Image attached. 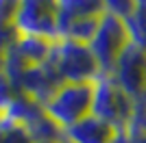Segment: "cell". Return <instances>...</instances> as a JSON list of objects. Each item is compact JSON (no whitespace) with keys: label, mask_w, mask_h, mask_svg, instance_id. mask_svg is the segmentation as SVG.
<instances>
[{"label":"cell","mask_w":146,"mask_h":143,"mask_svg":"<svg viewBox=\"0 0 146 143\" xmlns=\"http://www.w3.org/2000/svg\"><path fill=\"white\" fill-rule=\"evenodd\" d=\"M48 65L59 83H94L100 74L90 46L70 39L52 41Z\"/></svg>","instance_id":"obj_1"},{"label":"cell","mask_w":146,"mask_h":143,"mask_svg":"<svg viewBox=\"0 0 146 143\" xmlns=\"http://www.w3.org/2000/svg\"><path fill=\"white\" fill-rule=\"evenodd\" d=\"M44 111L61 130L92 113V83H61L46 102Z\"/></svg>","instance_id":"obj_2"},{"label":"cell","mask_w":146,"mask_h":143,"mask_svg":"<svg viewBox=\"0 0 146 143\" xmlns=\"http://www.w3.org/2000/svg\"><path fill=\"white\" fill-rule=\"evenodd\" d=\"M133 113V100L118 87L109 74H98L92 83V115L107 121L116 130H124Z\"/></svg>","instance_id":"obj_3"},{"label":"cell","mask_w":146,"mask_h":143,"mask_svg":"<svg viewBox=\"0 0 146 143\" xmlns=\"http://www.w3.org/2000/svg\"><path fill=\"white\" fill-rule=\"evenodd\" d=\"M87 46L100 67V74H109L111 67L116 65V61L120 59V54L129 46L124 22L118 18H111V15H100L96 33Z\"/></svg>","instance_id":"obj_4"},{"label":"cell","mask_w":146,"mask_h":143,"mask_svg":"<svg viewBox=\"0 0 146 143\" xmlns=\"http://www.w3.org/2000/svg\"><path fill=\"white\" fill-rule=\"evenodd\" d=\"M18 35L57 39V5L55 0H22L15 18Z\"/></svg>","instance_id":"obj_5"},{"label":"cell","mask_w":146,"mask_h":143,"mask_svg":"<svg viewBox=\"0 0 146 143\" xmlns=\"http://www.w3.org/2000/svg\"><path fill=\"white\" fill-rule=\"evenodd\" d=\"M109 76L118 83L124 93L135 100L146 93V50L129 43L127 50L120 54L116 65L111 67Z\"/></svg>","instance_id":"obj_6"},{"label":"cell","mask_w":146,"mask_h":143,"mask_svg":"<svg viewBox=\"0 0 146 143\" xmlns=\"http://www.w3.org/2000/svg\"><path fill=\"white\" fill-rule=\"evenodd\" d=\"M15 85H18L20 93H24V95H29V98H33V100H37L39 104H44V102L50 98V93H52L61 83L57 80V76L52 74L48 61H46L42 65L26 67Z\"/></svg>","instance_id":"obj_7"},{"label":"cell","mask_w":146,"mask_h":143,"mask_svg":"<svg viewBox=\"0 0 146 143\" xmlns=\"http://www.w3.org/2000/svg\"><path fill=\"white\" fill-rule=\"evenodd\" d=\"M116 128L107 121L98 119L96 115H87L68 130H63V139L70 143H111L116 137Z\"/></svg>","instance_id":"obj_8"},{"label":"cell","mask_w":146,"mask_h":143,"mask_svg":"<svg viewBox=\"0 0 146 143\" xmlns=\"http://www.w3.org/2000/svg\"><path fill=\"white\" fill-rule=\"evenodd\" d=\"M50 48H52V41H50V39L18 35V39L13 41V46L7 48V52L11 54L18 63H22L24 67H31V65H42V63H46L48 56H50Z\"/></svg>","instance_id":"obj_9"},{"label":"cell","mask_w":146,"mask_h":143,"mask_svg":"<svg viewBox=\"0 0 146 143\" xmlns=\"http://www.w3.org/2000/svg\"><path fill=\"white\" fill-rule=\"evenodd\" d=\"M55 5H57V35H59L61 26H66L70 22L103 15L100 0H55Z\"/></svg>","instance_id":"obj_10"},{"label":"cell","mask_w":146,"mask_h":143,"mask_svg":"<svg viewBox=\"0 0 146 143\" xmlns=\"http://www.w3.org/2000/svg\"><path fill=\"white\" fill-rule=\"evenodd\" d=\"M39 115H44V104H39L37 100H33V98H29V95H24V93H20L18 98L0 113V117L9 119V121L22 126L26 130Z\"/></svg>","instance_id":"obj_11"},{"label":"cell","mask_w":146,"mask_h":143,"mask_svg":"<svg viewBox=\"0 0 146 143\" xmlns=\"http://www.w3.org/2000/svg\"><path fill=\"white\" fill-rule=\"evenodd\" d=\"M124 28H127L129 43L146 50V9L144 7H135V11L124 20Z\"/></svg>","instance_id":"obj_12"},{"label":"cell","mask_w":146,"mask_h":143,"mask_svg":"<svg viewBox=\"0 0 146 143\" xmlns=\"http://www.w3.org/2000/svg\"><path fill=\"white\" fill-rule=\"evenodd\" d=\"M124 130L129 134H146V93L133 100V113Z\"/></svg>","instance_id":"obj_13"},{"label":"cell","mask_w":146,"mask_h":143,"mask_svg":"<svg viewBox=\"0 0 146 143\" xmlns=\"http://www.w3.org/2000/svg\"><path fill=\"white\" fill-rule=\"evenodd\" d=\"M0 143H33V139L22 126L0 117Z\"/></svg>","instance_id":"obj_14"},{"label":"cell","mask_w":146,"mask_h":143,"mask_svg":"<svg viewBox=\"0 0 146 143\" xmlns=\"http://www.w3.org/2000/svg\"><path fill=\"white\" fill-rule=\"evenodd\" d=\"M100 5H103V15H111L124 22L135 11L137 2L135 0H100Z\"/></svg>","instance_id":"obj_15"},{"label":"cell","mask_w":146,"mask_h":143,"mask_svg":"<svg viewBox=\"0 0 146 143\" xmlns=\"http://www.w3.org/2000/svg\"><path fill=\"white\" fill-rule=\"evenodd\" d=\"M22 0H0V33L15 30V18Z\"/></svg>","instance_id":"obj_16"},{"label":"cell","mask_w":146,"mask_h":143,"mask_svg":"<svg viewBox=\"0 0 146 143\" xmlns=\"http://www.w3.org/2000/svg\"><path fill=\"white\" fill-rule=\"evenodd\" d=\"M20 95V89H18V85L11 83L7 76H2L0 74V113L5 111L9 104H11L15 98Z\"/></svg>","instance_id":"obj_17"},{"label":"cell","mask_w":146,"mask_h":143,"mask_svg":"<svg viewBox=\"0 0 146 143\" xmlns=\"http://www.w3.org/2000/svg\"><path fill=\"white\" fill-rule=\"evenodd\" d=\"M129 137H131V143H146V134H129Z\"/></svg>","instance_id":"obj_18"},{"label":"cell","mask_w":146,"mask_h":143,"mask_svg":"<svg viewBox=\"0 0 146 143\" xmlns=\"http://www.w3.org/2000/svg\"><path fill=\"white\" fill-rule=\"evenodd\" d=\"M135 2H137V7H144L146 9V0H135Z\"/></svg>","instance_id":"obj_19"},{"label":"cell","mask_w":146,"mask_h":143,"mask_svg":"<svg viewBox=\"0 0 146 143\" xmlns=\"http://www.w3.org/2000/svg\"><path fill=\"white\" fill-rule=\"evenodd\" d=\"M59 143H70V141H66V139H61V141H59Z\"/></svg>","instance_id":"obj_20"}]
</instances>
